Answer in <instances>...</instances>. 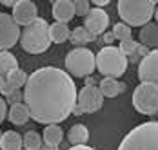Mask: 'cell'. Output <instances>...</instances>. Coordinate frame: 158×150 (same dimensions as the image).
I'll use <instances>...</instances> for the list:
<instances>
[{
    "label": "cell",
    "instance_id": "cell-2",
    "mask_svg": "<svg viewBox=\"0 0 158 150\" xmlns=\"http://www.w3.org/2000/svg\"><path fill=\"white\" fill-rule=\"evenodd\" d=\"M156 6L158 2H155V0H118L116 11L124 24H127L129 27L142 29L155 16Z\"/></svg>",
    "mask_w": 158,
    "mask_h": 150
},
{
    "label": "cell",
    "instance_id": "cell-28",
    "mask_svg": "<svg viewBox=\"0 0 158 150\" xmlns=\"http://www.w3.org/2000/svg\"><path fill=\"white\" fill-rule=\"evenodd\" d=\"M7 105H16V103H24V90H15L6 98Z\"/></svg>",
    "mask_w": 158,
    "mask_h": 150
},
{
    "label": "cell",
    "instance_id": "cell-31",
    "mask_svg": "<svg viewBox=\"0 0 158 150\" xmlns=\"http://www.w3.org/2000/svg\"><path fill=\"white\" fill-rule=\"evenodd\" d=\"M91 4H95L96 7H100V9H102V7H106V6L109 4V0H93Z\"/></svg>",
    "mask_w": 158,
    "mask_h": 150
},
{
    "label": "cell",
    "instance_id": "cell-29",
    "mask_svg": "<svg viewBox=\"0 0 158 150\" xmlns=\"http://www.w3.org/2000/svg\"><path fill=\"white\" fill-rule=\"evenodd\" d=\"M7 101H6V98H2L0 96V125H2V121L7 118Z\"/></svg>",
    "mask_w": 158,
    "mask_h": 150
},
{
    "label": "cell",
    "instance_id": "cell-37",
    "mask_svg": "<svg viewBox=\"0 0 158 150\" xmlns=\"http://www.w3.org/2000/svg\"><path fill=\"white\" fill-rule=\"evenodd\" d=\"M155 18H156V24H158V6H156V11H155Z\"/></svg>",
    "mask_w": 158,
    "mask_h": 150
},
{
    "label": "cell",
    "instance_id": "cell-1",
    "mask_svg": "<svg viewBox=\"0 0 158 150\" xmlns=\"http://www.w3.org/2000/svg\"><path fill=\"white\" fill-rule=\"evenodd\" d=\"M78 89L75 80L58 67H40L29 74L24 87V103L31 120L42 125L65 121L77 105Z\"/></svg>",
    "mask_w": 158,
    "mask_h": 150
},
{
    "label": "cell",
    "instance_id": "cell-23",
    "mask_svg": "<svg viewBox=\"0 0 158 150\" xmlns=\"http://www.w3.org/2000/svg\"><path fill=\"white\" fill-rule=\"evenodd\" d=\"M13 69H18V61L15 54L9 51H0V76L6 78Z\"/></svg>",
    "mask_w": 158,
    "mask_h": 150
},
{
    "label": "cell",
    "instance_id": "cell-30",
    "mask_svg": "<svg viewBox=\"0 0 158 150\" xmlns=\"http://www.w3.org/2000/svg\"><path fill=\"white\" fill-rule=\"evenodd\" d=\"M116 40V36H114V33L113 31H109V33H104V42H106V45H113V42Z\"/></svg>",
    "mask_w": 158,
    "mask_h": 150
},
{
    "label": "cell",
    "instance_id": "cell-19",
    "mask_svg": "<svg viewBox=\"0 0 158 150\" xmlns=\"http://www.w3.org/2000/svg\"><path fill=\"white\" fill-rule=\"evenodd\" d=\"M49 36H51L53 44H64L71 38V29L67 27V24L55 22V24L49 26Z\"/></svg>",
    "mask_w": 158,
    "mask_h": 150
},
{
    "label": "cell",
    "instance_id": "cell-38",
    "mask_svg": "<svg viewBox=\"0 0 158 150\" xmlns=\"http://www.w3.org/2000/svg\"><path fill=\"white\" fill-rule=\"evenodd\" d=\"M2 134H4V132H0V141H2Z\"/></svg>",
    "mask_w": 158,
    "mask_h": 150
},
{
    "label": "cell",
    "instance_id": "cell-11",
    "mask_svg": "<svg viewBox=\"0 0 158 150\" xmlns=\"http://www.w3.org/2000/svg\"><path fill=\"white\" fill-rule=\"evenodd\" d=\"M13 18L18 26H31L33 22L38 18V7L31 0H16L15 7H13Z\"/></svg>",
    "mask_w": 158,
    "mask_h": 150
},
{
    "label": "cell",
    "instance_id": "cell-5",
    "mask_svg": "<svg viewBox=\"0 0 158 150\" xmlns=\"http://www.w3.org/2000/svg\"><path fill=\"white\" fill-rule=\"evenodd\" d=\"M127 56L120 51V47L106 45L96 54V69L104 78H118L127 71Z\"/></svg>",
    "mask_w": 158,
    "mask_h": 150
},
{
    "label": "cell",
    "instance_id": "cell-35",
    "mask_svg": "<svg viewBox=\"0 0 158 150\" xmlns=\"http://www.w3.org/2000/svg\"><path fill=\"white\" fill-rule=\"evenodd\" d=\"M40 150H58V147H49V145H42Z\"/></svg>",
    "mask_w": 158,
    "mask_h": 150
},
{
    "label": "cell",
    "instance_id": "cell-12",
    "mask_svg": "<svg viewBox=\"0 0 158 150\" xmlns=\"http://www.w3.org/2000/svg\"><path fill=\"white\" fill-rule=\"evenodd\" d=\"M107 26H109V15L100 7H93L89 15L84 18V27L95 36L107 33Z\"/></svg>",
    "mask_w": 158,
    "mask_h": 150
},
{
    "label": "cell",
    "instance_id": "cell-7",
    "mask_svg": "<svg viewBox=\"0 0 158 150\" xmlns=\"http://www.w3.org/2000/svg\"><path fill=\"white\" fill-rule=\"evenodd\" d=\"M133 107L143 116L158 114V85L155 83H140L133 92Z\"/></svg>",
    "mask_w": 158,
    "mask_h": 150
},
{
    "label": "cell",
    "instance_id": "cell-13",
    "mask_svg": "<svg viewBox=\"0 0 158 150\" xmlns=\"http://www.w3.org/2000/svg\"><path fill=\"white\" fill-rule=\"evenodd\" d=\"M51 13H53L55 22L67 24L75 16V2L73 0H55L53 7H51Z\"/></svg>",
    "mask_w": 158,
    "mask_h": 150
},
{
    "label": "cell",
    "instance_id": "cell-4",
    "mask_svg": "<svg viewBox=\"0 0 158 150\" xmlns=\"http://www.w3.org/2000/svg\"><path fill=\"white\" fill-rule=\"evenodd\" d=\"M51 36H49V24L44 18H36L31 26L24 27L20 34V47L29 54H42L49 49Z\"/></svg>",
    "mask_w": 158,
    "mask_h": 150
},
{
    "label": "cell",
    "instance_id": "cell-15",
    "mask_svg": "<svg viewBox=\"0 0 158 150\" xmlns=\"http://www.w3.org/2000/svg\"><path fill=\"white\" fill-rule=\"evenodd\" d=\"M67 139H69L71 147H82V145H85L87 139H89V130H87V127L82 125V123L73 125V127L69 128V132H67Z\"/></svg>",
    "mask_w": 158,
    "mask_h": 150
},
{
    "label": "cell",
    "instance_id": "cell-26",
    "mask_svg": "<svg viewBox=\"0 0 158 150\" xmlns=\"http://www.w3.org/2000/svg\"><path fill=\"white\" fill-rule=\"evenodd\" d=\"M113 33H114V36L120 40V42H124V40H129V38H133V33H131V27L124 24V22H116L114 26H113Z\"/></svg>",
    "mask_w": 158,
    "mask_h": 150
},
{
    "label": "cell",
    "instance_id": "cell-24",
    "mask_svg": "<svg viewBox=\"0 0 158 150\" xmlns=\"http://www.w3.org/2000/svg\"><path fill=\"white\" fill-rule=\"evenodd\" d=\"M22 137H24V148H26V150H40L42 141H44V139H42V136L38 134V132H35V130L26 132Z\"/></svg>",
    "mask_w": 158,
    "mask_h": 150
},
{
    "label": "cell",
    "instance_id": "cell-25",
    "mask_svg": "<svg viewBox=\"0 0 158 150\" xmlns=\"http://www.w3.org/2000/svg\"><path fill=\"white\" fill-rule=\"evenodd\" d=\"M140 45L136 40H133V38H129V40H124V42H120V51L126 54L127 58H131V60H136V54H138V51H140Z\"/></svg>",
    "mask_w": 158,
    "mask_h": 150
},
{
    "label": "cell",
    "instance_id": "cell-18",
    "mask_svg": "<svg viewBox=\"0 0 158 150\" xmlns=\"http://www.w3.org/2000/svg\"><path fill=\"white\" fill-rule=\"evenodd\" d=\"M42 139H44V145L49 147H58L64 139V130L60 125H48L42 132Z\"/></svg>",
    "mask_w": 158,
    "mask_h": 150
},
{
    "label": "cell",
    "instance_id": "cell-14",
    "mask_svg": "<svg viewBox=\"0 0 158 150\" xmlns=\"http://www.w3.org/2000/svg\"><path fill=\"white\" fill-rule=\"evenodd\" d=\"M98 89L104 94V98H114V96H118L126 90V83H122L114 78H102Z\"/></svg>",
    "mask_w": 158,
    "mask_h": 150
},
{
    "label": "cell",
    "instance_id": "cell-39",
    "mask_svg": "<svg viewBox=\"0 0 158 150\" xmlns=\"http://www.w3.org/2000/svg\"><path fill=\"white\" fill-rule=\"evenodd\" d=\"M22 150H26V148H22Z\"/></svg>",
    "mask_w": 158,
    "mask_h": 150
},
{
    "label": "cell",
    "instance_id": "cell-8",
    "mask_svg": "<svg viewBox=\"0 0 158 150\" xmlns=\"http://www.w3.org/2000/svg\"><path fill=\"white\" fill-rule=\"evenodd\" d=\"M20 26L15 22L13 15L0 13V51H9L16 42H20Z\"/></svg>",
    "mask_w": 158,
    "mask_h": 150
},
{
    "label": "cell",
    "instance_id": "cell-3",
    "mask_svg": "<svg viewBox=\"0 0 158 150\" xmlns=\"http://www.w3.org/2000/svg\"><path fill=\"white\" fill-rule=\"evenodd\" d=\"M116 150H158V121L136 125L124 136Z\"/></svg>",
    "mask_w": 158,
    "mask_h": 150
},
{
    "label": "cell",
    "instance_id": "cell-20",
    "mask_svg": "<svg viewBox=\"0 0 158 150\" xmlns=\"http://www.w3.org/2000/svg\"><path fill=\"white\" fill-rule=\"evenodd\" d=\"M140 42L143 47H158V24H147L140 29Z\"/></svg>",
    "mask_w": 158,
    "mask_h": 150
},
{
    "label": "cell",
    "instance_id": "cell-32",
    "mask_svg": "<svg viewBox=\"0 0 158 150\" xmlns=\"http://www.w3.org/2000/svg\"><path fill=\"white\" fill-rule=\"evenodd\" d=\"M0 4H4L6 7H15V4H16V0H2Z\"/></svg>",
    "mask_w": 158,
    "mask_h": 150
},
{
    "label": "cell",
    "instance_id": "cell-6",
    "mask_svg": "<svg viewBox=\"0 0 158 150\" xmlns=\"http://www.w3.org/2000/svg\"><path fill=\"white\" fill-rule=\"evenodd\" d=\"M65 73L77 78H87L96 69V54L87 47H75L65 54Z\"/></svg>",
    "mask_w": 158,
    "mask_h": 150
},
{
    "label": "cell",
    "instance_id": "cell-10",
    "mask_svg": "<svg viewBox=\"0 0 158 150\" xmlns=\"http://www.w3.org/2000/svg\"><path fill=\"white\" fill-rule=\"evenodd\" d=\"M138 78L142 83L158 85V49L149 51V54L138 63Z\"/></svg>",
    "mask_w": 158,
    "mask_h": 150
},
{
    "label": "cell",
    "instance_id": "cell-21",
    "mask_svg": "<svg viewBox=\"0 0 158 150\" xmlns=\"http://www.w3.org/2000/svg\"><path fill=\"white\" fill-rule=\"evenodd\" d=\"M27 80H29L27 73H26V71H22L20 67H18V69H13L9 74L6 76V81H7V85H9L13 90H20L22 87H26Z\"/></svg>",
    "mask_w": 158,
    "mask_h": 150
},
{
    "label": "cell",
    "instance_id": "cell-36",
    "mask_svg": "<svg viewBox=\"0 0 158 150\" xmlns=\"http://www.w3.org/2000/svg\"><path fill=\"white\" fill-rule=\"evenodd\" d=\"M4 87H6V78H2V76H0V94H2Z\"/></svg>",
    "mask_w": 158,
    "mask_h": 150
},
{
    "label": "cell",
    "instance_id": "cell-27",
    "mask_svg": "<svg viewBox=\"0 0 158 150\" xmlns=\"http://www.w3.org/2000/svg\"><path fill=\"white\" fill-rule=\"evenodd\" d=\"M75 2V15L78 16H85L89 15V11L93 9L91 7V2H87V0H73Z\"/></svg>",
    "mask_w": 158,
    "mask_h": 150
},
{
    "label": "cell",
    "instance_id": "cell-9",
    "mask_svg": "<svg viewBox=\"0 0 158 150\" xmlns=\"http://www.w3.org/2000/svg\"><path fill=\"white\" fill-rule=\"evenodd\" d=\"M77 105L82 109L84 114H93L96 110H100L104 105V94L100 92L98 87H82L78 90V100Z\"/></svg>",
    "mask_w": 158,
    "mask_h": 150
},
{
    "label": "cell",
    "instance_id": "cell-22",
    "mask_svg": "<svg viewBox=\"0 0 158 150\" xmlns=\"http://www.w3.org/2000/svg\"><path fill=\"white\" fill-rule=\"evenodd\" d=\"M73 45H77V47H82V45L89 44V42H95L96 36L95 34H91L89 31L85 29L84 26H78V27H75V29L71 31V38H69Z\"/></svg>",
    "mask_w": 158,
    "mask_h": 150
},
{
    "label": "cell",
    "instance_id": "cell-34",
    "mask_svg": "<svg viewBox=\"0 0 158 150\" xmlns=\"http://www.w3.org/2000/svg\"><path fill=\"white\" fill-rule=\"evenodd\" d=\"M73 114H75V116H80V114H84V112H82V109H80L78 105H75V109H73Z\"/></svg>",
    "mask_w": 158,
    "mask_h": 150
},
{
    "label": "cell",
    "instance_id": "cell-33",
    "mask_svg": "<svg viewBox=\"0 0 158 150\" xmlns=\"http://www.w3.org/2000/svg\"><path fill=\"white\" fill-rule=\"evenodd\" d=\"M69 150H95V148H91L89 145H82V147H71Z\"/></svg>",
    "mask_w": 158,
    "mask_h": 150
},
{
    "label": "cell",
    "instance_id": "cell-17",
    "mask_svg": "<svg viewBox=\"0 0 158 150\" xmlns=\"http://www.w3.org/2000/svg\"><path fill=\"white\" fill-rule=\"evenodd\" d=\"M29 118H31V114H29V110H27L26 103L11 105L9 112H7V120L11 121L13 125H18V127H20V125H26Z\"/></svg>",
    "mask_w": 158,
    "mask_h": 150
},
{
    "label": "cell",
    "instance_id": "cell-16",
    "mask_svg": "<svg viewBox=\"0 0 158 150\" xmlns=\"http://www.w3.org/2000/svg\"><path fill=\"white\" fill-rule=\"evenodd\" d=\"M24 148V137L15 132V130H7L2 134L0 141V150H22Z\"/></svg>",
    "mask_w": 158,
    "mask_h": 150
}]
</instances>
